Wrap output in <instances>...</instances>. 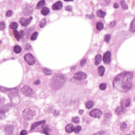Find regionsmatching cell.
<instances>
[{
	"instance_id": "obj_2",
	"label": "cell",
	"mask_w": 135,
	"mask_h": 135,
	"mask_svg": "<svg viewBox=\"0 0 135 135\" xmlns=\"http://www.w3.org/2000/svg\"><path fill=\"white\" fill-rule=\"evenodd\" d=\"M66 82L65 78L62 75H57L52 80V85L54 88L59 89L65 84Z\"/></svg>"
},
{
	"instance_id": "obj_38",
	"label": "cell",
	"mask_w": 135,
	"mask_h": 135,
	"mask_svg": "<svg viewBox=\"0 0 135 135\" xmlns=\"http://www.w3.org/2000/svg\"><path fill=\"white\" fill-rule=\"evenodd\" d=\"M107 88V85L105 83H101L99 86V88L101 90H105Z\"/></svg>"
},
{
	"instance_id": "obj_40",
	"label": "cell",
	"mask_w": 135,
	"mask_h": 135,
	"mask_svg": "<svg viewBox=\"0 0 135 135\" xmlns=\"http://www.w3.org/2000/svg\"><path fill=\"white\" fill-rule=\"evenodd\" d=\"M81 130V127L80 126H77L75 128V129H74V133H79V132H80V131Z\"/></svg>"
},
{
	"instance_id": "obj_23",
	"label": "cell",
	"mask_w": 135,
	"mask_h": 135,
	"mask_svg": "<svg viewBox=\"0 0 135 135\" xmlns=\"http://www.w3.org/2000/svg\"><path fill=\"white\" fill-rule=\"evenodd\" d=\"M50 12V10L49 9H48V8L46 7H43V9H42L41 12V14L43 15H47V14H49Z\"/></svg>"
},
{
	"instance_id": "obj_52",
	"label": "cell",
	"mask_w": 135,
	"mask_h": 135,
	"mask_svg": "<svg viewBox=\"0 0 135 135\" xmlns=\"http://www.w3.org/2000/svg\"><path fill=\"white\" fill-rule=\"evenodd\" d=\"M59 114V112H58V111H55L54 113V114L55 115V116H57V115Z\"/></svg>"
},
{
	"instance_id": "obj_16",
	"label": "cell",
	"mask_w": 135,
	"mask_h": 135,
	"mask_svg": "<svg viewBox=\"0 0 135 135\" xmlns=\"http://www.w3.org/2000/svg\"><path fill=\"white\" fill-rule=\"evenodd\" d=\"M115 112H116V113L117 114H121L124 113L126 112V109L124 107L119 106V107H118L116 109Z\"/></svg>"
},
{
	"instance_id": "obj_5",
	"label": "cell",
	"mask_w": 135,
	"mask_h": 135,
	"mask_svg": "<svg viewBox=\"0 0 135 135\" xmlns=\"http://www.w3.org/2000/svg\"><path fill=\"white\" fill-rule=\"evenodd\" d=\"M24 60L25 61L28 63V65L30 66L34 65L35 63V59L33 57V55L30 53H27L24 56Z\"/></svg>"
},
{
	"instance_id": "obj_25",
	"label": "cell",
	"mask_w": 135,
	"mask_h": 135,
	"mask_svg": "<svg viewBox=\"0 0 135 135\" xmlns=\"http://www.w3.org/2000/svg\"><path fill=\"white\" fill-rule=\"evenodd\" d=\"M13 51L15 53H20L22 51V49L19 45H15L13 48Z\"/></svg>"
},
{
	"instance_id": "obj_22",
	"label": "cell",
	"mask_w": 135,
	"mask_h": 135,
	"mask_svg": "<svg viewBox=\"0 0 135 135\" xmlns=\"http://www.w3.org/2000/svg\"><path fill=\"white\" fill-rule=\"evenodd\" d=\"M85 105L87 109H91L93 107L94 102L92 101H88L86 102Z\"/></svg>"
},
{
	"instance_id": "obj_39",
	"label": "cell",
	"mask_w": 135,
	"mask_h": 135,
	"mask_svg": "<svg viewBox=\"0 0 135 135\" xmlns=\"http://www.w3.org/2000/svg\"><path fill=\"white\" fill-rule=\"evenodd\" d=\"M79 118L78 117H74L72 119V122L74 124H77L79 122Z\"/></svg>"
},
{
	"instance_id": "obj_19",
	"label": "cell",
	"mask_w": 135,
	"mask_h": 135,
	"mask_svg": "<svg viewBox=\"0 0 135 135\" xmlns=\"http://www.w3.org/2000/svg\"><path fill=\"white\" fill-rule=\"evenodd\" d=\"M129 30L132 32H135V18L130 23Z\"/></svg>"
},
{
	"instance_id": "obj_45",
	"label": "cell",
	"mask_w": 135,
	"mask_h": 135,
	"mask_svg": "<svg viewBox=\"0 0 135 135\" xmlns=\"http://www.w3.org/2000/svg\"><path fill=\"white\" fill-rule=\"evenodd\" d=\"M27 134V131L26 130H22L20 133V135H26Z\"/></svg>"
},
{
	"instance_id": "obj_27",
	"label": "cell",
	"mask_w": 135,
	"mask_h": 135,
	"mask_svg": "<svg viewBox=\"0 0 135 135\" xmlns=\"http://www.w3.org/2000/svg\"><path fill=\"white\" fill-rule=\"evenodd\" d=\"M45 5V2L44 1V0H42V1H40L37 5V9H40V8L44 6Z\"/></svg>"
},
{
	"instance_id": "obj_46",
	"label": "cell",
	"mask_w": 135,
	"mask_h": 135,
	"mask_svg": "<svg viewBox=\"0 0 135 135\" xmlns=\"http://www.w3.org/2000/svg\"><path fill=\"white\" fill-rule=\"evenodd\" d=\"M19 34H20V37L21 38H23V37L24 36V34H25V33H24V32L23 31H20Z\"/></svg>"
},
{
	"instance_id": "obj_24",
	"label": "cell",
	"mask_w": 135,
	"mask_h": 135,
	"mask_svg": "<svg viewBox=\"0 0 135 135\" xmlns=\"http://www.w3.org/2000/svg\"><path fill=\"white\" fill-rule=\"evenodd\" d=\"M43 128V133L45 134L46 135H50L49 134V132L50 131V129L47 126H45L42 127Z\"/></svg>"
},
{
	"instance_id": "obj_48",
	"label": "cell",
	"mask_w": 135,
	"mask_h": 135,
	"mask_svg": "<svg viewBox=\"0 0 135 135\" xmlns=\"http://www.w3.org/2000/svg\"><path fill=\"white\" fill-rule=\"evenodd\" d=\"M40 82H41L40 80H37L36 81H35L34 82V83L35 85H38L40 84Z\"/></svg>"
},
{
	"instance_id": "obj_10",
	"label": "cell",
	"mask_w": 135,
	"mask_h": 135,
	"mask_svg": "<svg viewBox=\"0 0 135 135\" xmlns=\"http://www.w3.org/2000/svg\"><path fill=\"white\" fill-rule=\"evenodd\" d=\"M32 19H33L32 17H30L29 18L27 19H24V18H21L20 20V22L22 26L26 27L27 25H29V24L30 23Z\"/></svg>"
},
{
	"instance_id": "obj_32",
	"label": "cell",
	"mask_w": 135,
	"mask_h": 135,
	"mask_svg": "<svg viewBox=\"0 0 135 135\" xmlns=\"http://www.w3.org/2000/svg\"><path fill=\"white\" fill-rule=\"evenodd\" d=\"M14 35L15 38H16V39H17L18 41L20 40V39L21 37H20V35L19 33L18 32L17 30H14Z\"/></svg>"
},
{
	"instance_id": "obj_36",
	"label": "cell",
	"mask_w": 135,
	"mask_h": 135,
	"mask_svg": "<svg viewBox=\"0 0 135 135\" xmlns=\"http://www.w3.org/2000/svg\"><path fill=\"white\" fill-rule=\"evenodd\" d=\"M110 39H111V35L109 34H107L105 35V38H104V40L107 42V43H108L110 40Z\"/></svg>"
},
{
	"instance_id": "obj_44",
	"label": "cell",
	"mask_w": 135,
	"mask_h": 135,
	"mask_svg": "<svg viewBox=\"0 0 135 135\" xmlns=\"http://www.w3.org/2000/svg\"><path fill=\"white\" fill-rule=\"evenodd\" d=\"M86 61H87V60H86V59H82V60L81 61V62H80V65H81V66L82 67V66H84L85 63H86Z\"/></svg>"
},
{
	"instance_id": "obj_20",
	"label": "cell",
	"mask_w": 135,
	"mask_h": 135,
	"mask_svg": "<svg viewBox=\"0 0 135 135\" xmlns=\"http://www.w3.org/2000/svg\"><path fill=\"white\" fill-rule=\"evenodd\" d=\"M102 60V57L100 54H97L95 58V65H98L100 63Z\"/></svg>"
},
{
	"instance_id": "obj_7",
	"label": "cell",
	"mask_w": 135,
	"mask_h": 135,
	"mask_svg": "<svg viewBox=\"0 0 135 135\" xmlns=\"http://www.w3.org/2000/svg\"><path fill=\"white\" fill-rule=\"evenodd\" d=\"M90 116L92 117L96 118H100L102 114V112L101 110L99 109H94L92 111H91L89 113Z\"/></svg>"
},
{
	"instance_id": "obj_31",
	"label": "cell",
	"mask_w": 135,
	"mask_h": 135,
	"mask_svg": "<svg viewBox=\"0 0 135 135\" xmlns=\"http://www.w3.org/2000/svg\"><path fill=\"white\" fill-rule=\"evenodd\" d=\"M121 7H122L123 10H126L128 9V6L127 4V3L125 2V1H121Z\"/></svg>"
},
{
	"instance_id": "obj_54",
	"label": "cell",
	"mask_w": 135,
	"mask_h": 135,
	"mask_svg": "<svg viewBox=\"0 0 135 135\" xmlns=\"http://www.w3.org/2000/svg\"><path fill=\"white\" fill-rule=\"evenodd\" d=\"M130 135V134H127V135Z\"/></svg>"
},
{
	"instance_id": "obj_37",
	"label": "cell",
	"mask_w": 135,
	"mask_h": 135,
	"mask_svg": "<svg viewBox=\"0 0 135 135\" xmlns=\"http://www.w3.org/2000/svg\"><path fill=\"white\" fill-rule=\"evenodd\" d=\"M127 127V124H126V122H122L120 125V129L121 130H124Z\"/></svg>"
},
{
	"instance_id": "obj_9",
	"label": "cell",
	"mask_w": 135,
	"mask_h": 135,
	"mask_svg": "<svg viewBox=\"0 0 135 135\" xmlns=\"http://www.w3.org/2000/svg\"><path fill=\"white\" fill-rule=\"evenodd\" d=\"M33 11V7L30 5H27L23 10V14L25 16H29L32 13Z\"/></svg>"
},
{
	"instance_id": "obj_28",
	"label": "cell",
	"mask_w": 135,
	"mask_h": 135,
	"mask_svg": "<svg viewBox=\"0 0 135 135\" xmlns=\"http://www.w3.org/2000/svg\"><path fill=\"white\" fill-rule=\"evenodd\" d=\"M46 23V19H43L42 20L40 21V22L39 26H40V27H41V28H43V27H44L45 26Z\"/></svg>"
},
{
	"instance_id": "obj_18",
	"label": "cell",
	"mask_w": 135,
	"mask_h": 135,
	"mask_svg": "<svg viewBox=\"0 0 135 135\" xmlns=\"http://www.w3.org/2000/svg\"><path fill=\"white\" fill-rule=\"evenodd\" d=\"M98 73L99 75L101 77H102L103 75L105 74V69L104 66H100L98 69Z\"/></svg>"
},
{
	"instance_id": "obj_29",
	"label": "cell",
	"mask_w": 135,
	"mask_h": 135,
	"mask_svg": "<svg viewBox=\"0 0 135 135\" xmlns=\"http://www.w3.org/2000/svg\"><path fill=\"white\" fill-rule=\"evenodd\" d=\"M18 23L16 22H12L10 24V27L11 29H13L15 30V29H17L18 28Z\"/></svg>"
},
{
	"instance_id": "obj_51",
	"label": "cell",
	"mask_w": 135,
	"mask_h": 135,
	"mask_svg": "<svg viewBox=\"0 0 135 135\" xmlns=\"http://www.w3.org/2000/svg\"><path fill=\"white\" fill-rule=\"evenodd\" d=\"M83 112H84V110H83L81 109V110H80L79 111V114H81V115H82V114L83 113Z\"/></svg>"
},
{
	"instance_id": "obj_1",
	"label": "cell",
	"mask_w": 135,
	"mask_h": 135,
	"mask_svg": "<svg viewBox=\"0 0 135 135\" xmlns=\"http://www.w3.org/2000/svg\"><path fill=\"white\" fill-rule=\"evenodd\" d=\"M133 73L131 72H124L118 74L113 81V87L122 92H127L133 87L132 79Z\"/></svg>"
},
{
	"instance_id": "obj_21",
	"label": "cell",
	"mask_w": 135,
	"mask_h": 135,
	"mask_svg": "<svg viewBox=\"0 0 135 135\" xmlns=\"http://www.w3.org/2000/svg\"><path fill=\"white\" fill-rule=\"evenodd\" d=\"M97 15L99 18H103L106 15V13L104 11H102L101 10H99L97 12Z\"/></svg>"
},
{
	"instance_id": "obj_43",
	"label": "cell",
	"mask_w": 135,
	"mask_h": 135,
	"mask_svg": "<svg viewBox=\"0 0 135 135\" xmlns=\"http://www.w3.org/2000/svg\"><path fill=\"white\" fill-rule=\"evenodd\" d=\"M65 9H66V10L67 11H69V12H70V11H72V7L71 6H70V5H68V6H66Z\"/></svg>"
},
{
	"instance_id": "obj_15",
	"label": "cell",
	"mask_w": 135,
	"mask_h": 135,
	"mask_svg": "<svg viewBox=\"0 0 135 135\" xmlns=\"http://www.w3.org/2000/svg\"><path fill=\"white\" fill-rule=\"evenodd\" d=\"M63 6V4L61 1H58L52 5V9L54 10H60Z\"/></svg>"
},
{
	"instance_id": "obj_53",
	"label": "cell",
	"mask_w": 135,
	"mask_h": 135,
	"mask_svg": "<svg viewBox=\"0 0 135 135\" xmlns=\"http://www.w3.org/2000/svg\"><path fill=\"white\" fill-rule=\"evenodd\" d=\"M134 100H135V97H134Z\"/></svg>"
},
{
	"instance_id": "obj_6",
	"label": "cell",
	"mask_w": 135,
	"mask_h": 135,
	"mask_svg": "<svg viewBox=\"0 0 135 135\" xmlns=\"http://www.w3.org/2000/svg\"><path fill=\"white\" fill-rule=\"evenodd\" d=\"M22 93L27 97H31L34 94V91L29 87L25 86L22 89Z\"/></svg>"
},
{
	"instance_id": "obj_41",
	"label": "cell",
	"mask_w": 135,
	"mask_h": 135,
	"mask_svg": "<svg viewBox=\"0 0 135 135\" xmlns=\"http://www.w3.org/2000/svg\"><path fill=\"white\" fill-rule=\"evenodd\" d=\"M92 135H108L107 133L106 132H104V131H102V132H100L97 134H95Z\"/></svg>"
},
{
	"instance_id": "obj_42",
	"label": "cell",
	"mask_w": 135,
	"mask_h": 135,
	"mask_svg": "<svg viewBox=\"0 0 135 135\" xmlns=\"http://www.w3.org/2000/svg\"><path fill=\"white\" fill-rule=\"evenodd\" d=\"M12 14H13V12L12 11H11V10H9L6 12V17H11L12 15Z\"/></svg>"
},
{
	"instance_id": "obj_12",
	"label": "cell",
	"mask_w": 135,
	"mask_h": 135,
	"mask_svg": "<svg viewBox=\"0 0 135 135\" xmlns=\"http://www.w3.org/2000/svg\"><path fill=\"white\" fill-rule=\"evenodd\" d=\"M12 108V105L11 104H7L6 105H4L1 107L0 109V113L4 114L6 112H7Z\"/></svg>"
},
{
	"instance_id": "obj_13",
	"label": "cell",
	"mask_w": 135,
	"mask_h": 135,
	"mask_svg": "<svg viewBox=\"0 0 135 135\" xmlns=\"http://www.w3.org/2000/svg\"><path fill=\"white\" fill-rule=\"evenodd\" d=\"M4 130L7 135H11L13 132L14 127L12 125H7L5 127Z\"/></svg>"
},
{
	"instance_id": "obj_35",
	"label": "cell",
	"mask_w": 135,
	"mask_h": 135,
	"mask_svg": "<svg viewBox=\"0 0 135 135\" xmlns=\"http://www.w3.org/2000/svg\"><path fill=\"white\" fill-rule=\"evenodd\" d=\"M6 27V24L4 22H1L0 23V29L1 31L4 30Z\"/></svg>"
},
{
	"instance_id": "obj_47",
	"label": "cell",
	"mask_w": 135,
	"mask_h": 135,
	"mask_svg": "<svg viewBox=\"0 0 135 135\" xmlns=\"http://www.w3.org/2000/svg\"><path fill=\"white\" fill-rule=\"evenodd\" d=\"M115 23H116V22H115L114 21H112V22H111L109 23V25L110 27H113V26L115 25Z\"/></svg>"
},
{
	"instance_id": "obj_49",
	"label": "cell",
	"mask_w": 135,
	"mask_h": 135,
	"mask_svg": "<svg viewBox=\"0 0 135 135\" xmlns=\"http://www.w3.org/2000/svg\"><path fill=\"white\" fill-rule=\"evenodd\" d=\"M87 17L90 19H92L94 18V15H87Z\"/></svg>"
},
{
	"instance_id": "obj_4",
	"label": "cell",
	"mask_w": 135,
	"mask_h": 135,
	"mask_svg": "<svg viewBox=\"0 0 135 135\" xmlns=\"http://www.w3.org/2000/svg\"><path fill=\"white\" fill-rule=\"evenodd\" d=\"M22 116L25 120L27 121H30L33 119L34 114L33 112H32V111L30 109H26L23 111Z\"/></svg>"
},
{
	"instance_id": "obj_34",
	"label": "cell",
	"mask_w": 135,
	"mask_h": 135,
	"mask_svg": "<svg viewBox=\"0 0 135 135\" xmlns=\"http://www.w3.org/2000/svg\"><path fill=\"white\" fill-rule=\"evenodd\" d=\"M130 98H128V99H126V100H125L124 104H123L122 105H125V107H127L129 106H130Z\"/></svg>"
},
{
	"instance_id": "obj_33",
	"label": "cell",
	"mask_w": 135,
	"mask_h": 135,
	"mask_svg": "<svg viewBox=\"0 0 135 135\" xmlns=\"http://www.w3.org/2000/svg\"><path fill=\"white\" fill-rule=\"evenodd\" d=\"M43 72H44V73L45 75H50L51 73H52V71L50 70L49 69L46 68L43 69Z\"/></svg>"
},
{
	"instance_id": "obj_3",
	"label": "cell",
	"mask_w": 135,
	"mask_h": 135,
	"mask_svg": "<svg viewBox=\"0 0 135 135\" xmlns=\"http://www.w3.org/2000/svg\"><path fill=\"white\" fill-rule=\"evenodd\" d=\"M8 95L12 104H18L20 101V97L18 94V91L17 89H11L9 91Z\"/></svg>"
},
{
	"instance_id": "obj_50",
	"label": "cell",
	"mask_w": 135,
	"mask_h": 135,
	"mask_svg": "<svg viewBox=\"0 0 135 135\" xmlns=\"http://www.w3.org/2000/svg\"><path fill=\"white\" fill-rule=\"evenodd\" d=\"M113 7L115 8V9H117V8L119 7V5L117 3H114L113 4Z\"/></svg>"
},
{
	"instance_id": "obj_26",
	"label": "cell",
	"mask_w": 135,
	"mask_h": 135,
	"mask_svg": "<svg viewBox=\"0 0 135 135\" xmlns=\"http://www.w3.org/2000/svg\"><path fill=\"white\" fill-rule=\"evenodd\" d=\"M96 28L99 31L102 30L103 28H104V24L101 22H98L96 24Z\"/></svg>"
},
{
	"instance_id": "obj_8",
	"label": "cell",
	"mask_w": 135,
	"mask_h": 135,
	"mask_svg": "<svg viewBox=\"0 0 135 135\" xmlns=\"http://www.w3.org/2000/svg\"><path fill=\"white\" fill-rule=\"evenodd\" d=\"M73 77L75 79H76V80H85L87 77V75L84 72L80 71V72H78L77 73H75L74 74Z\"/></svg>"
},
{
	"instance_id": "obj_17",
	"label": "cell",
	"mask_w": 135,
	"mask_h": 135,
	"mask_svg": "<svg viewBox=\"0 0 135 135\" xmlns=\"http://www.w3.org/2000/svg\"><path fill=\"white\" fill-rule=\"evenodd\" d=\"M45 120H43V121H39V122H36L34 123V124L32 125L31 126V130L30 131H32L33 130H34L35 128H36L37 127H38L39 126L41 125H42V124H44L45 123Z\"/></svg>"
},
{
	"instance_id": "obj_11",
	"label": "cell",
	"mask_w": 135,
	"mask_h": 135,
	"mask_svg": "<svg viewBox=\"0 0 135 135\" xmlns=\"http://www.w3.org/2000/svg\"><path fill=\"white\" fill-rule=\"evenodd\" d=\"M103 61L105 63H109L111 61V53L110 51H107L104 55L103 57Z\"/></svg>"
},
{
	"instance_id": "obj_30",
	"label": "cell",
	"mask_w": 135,
	"mask_h": 135,
	"mask_svg": "<svg viewBox=\"0 0 135 135\" xmlns=\"http://www.w3.org/2000/svg\"><path fill=\"white\" fill-rule=\"evenodd\" d=\"M38 36V33L37 32H34L32 34V35L30 37V39L32 41L35 40H37Z\"/></svg>"
},
{
	"instance_id": "obj_14",
	"label": "cell",
	"mask_w": 135,
	"mask_h": 135,
	"mask_svg": "<svg viewBox=\"0 0 135 135\" xmlns=\"http://www.w3.org/2000/svg\"><path fill=\"white\" fill-rule=\"evenodd\" d=\"M74 129H75L74 126L71 124H69L68 125H67L65 128L66 132L68 133H71L74 132Z\"/></svg>"
}]
</instances>
